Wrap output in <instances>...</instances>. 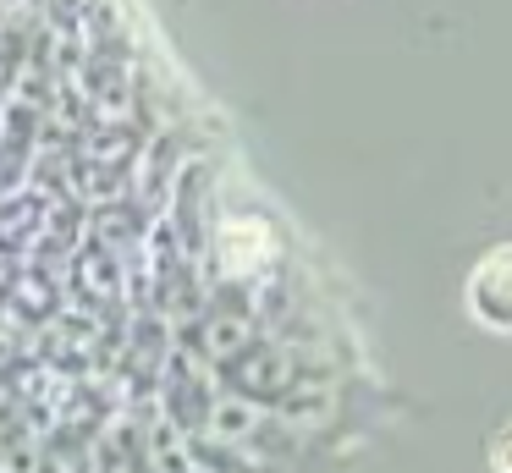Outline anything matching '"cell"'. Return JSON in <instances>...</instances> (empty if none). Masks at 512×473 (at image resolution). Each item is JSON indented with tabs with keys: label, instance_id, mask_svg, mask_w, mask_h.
Wrapping results in <instances>:
<instances>
[{
	"label": "cell",
	"instance_id": "obj_1",
	"mask_svg": "<svg viewBox=\"0 0 512 473\" xmlns=\"http://www.w3.org/2000/svg\"><path fill=\"white\" fill-rule=\"evenodd\" d=\"M468 314L485 330H512V242L474 264V275H468Z\"/></svg>",
	"mask_w": 512,
	"mask_h": 473
},
{
	"label": "cell",
	"instance_id": "obj_2",
	"mask_svg": "<svg viewBox=\"0 0 512 473\" xmlns=\"http://www.w3.org/2000/svg\"><path fill=\"white\" fill-rule=\"evenodd\" d=\"M496 473H512V429H501L496 440Z\"/></svg>",
	"mask_w": 512,
	"mask_h": 473
}]
</instances>
